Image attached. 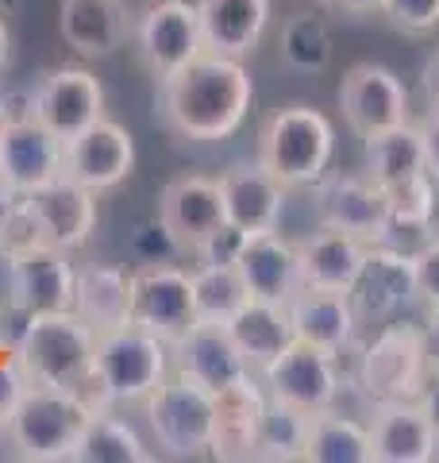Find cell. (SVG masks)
<instances>
[{
    "label": "cell",
    "instance_id": "cell-7",
    "mask_svg": "<svg viewBox=\"0 0 439 463\" xmlns=\"http://www.w3.org/2000/svg\"><path fill=\"white\" fill-rule=\"evenodd\" d=\"M428 371H432V359H428V344H424V328L389 321L366 344L362 364H359V383L370 394V402L416 398L424 383H428Z\"/></svg>",
    "mask_w": 439,
    "mask_h": 463
},
{
    "label": "cell",
    "instance_id": "cell-3",
    "mask_svg": "<svg viewBox=\"0 0 439 463\" xmlns=\"http://www.w3.org/2000/svg\"><path fill=\"white\" fill-rule=\"evenodd\" d=\"M173 355L170 344L154 332L139 325H116L97 332L93 347V405L108 410V405H131L146 402L151 390H158L170 379Z\"/></svg>",
    "mask_w": 439,
    "mask_h": 463
},
{
    "label": "cell",
    "instance_id": "cell-6",
    "mask_svg": "<svg viewBox=\"0 0 439 463\" xmlns=\"http://www.w3.org/2000/svg\"><path fill=\"white\" fill-rule=\"evenodd\" d=\"M146 425H151L154 444L173 459H197L212 452L216 437V394L197 386L193 379H182L178 371L151 390L143 402Z\"/></svg>",
    "mask_w": 439,
    "mask_h": 463
},
{
    "label": "cell",
    "instance_id": "cell-24",
    "mask_svg": "<svg viewBox=\"0 0 439 463\" xmlns=\"http://www.w3.org/2000/svg\"><path fill=\"white\" fill-rule=\"evenodd\" d=\"M285 309H289L293 336L304 340V344H316V347L335 352V355L355 344L359 317H355V306H350V298L343 289L301 286L297 294L285 301Z\"/></svg>",
    "mask_w": 439,
    "mask_h": 463
},
{
    "label": "cell",
    "instance_id": "cell-4",
    "mask_svg": "<svg viewBox=\"0 0 439 463\" xmlns=\"http://www.w3.org/2000/svg\"><path fill=\"white\" fill-rule=\"evenodd\" d=\"M335 155V128L313 105H285L266 116L258 132V163L285 190L316 185L328 174Z\"/></svg>",
    "mask_w": 439,
    "mask_h": 463
},
{
    "label": "cell",
    "instance_id": "cell-15",
    "mask_svg": "<svg viewBox=\"0 0 439 463\" xmlns=\"http://www.w3.org/2000/svg\"><path fill=\"white\" fill-rule=\"evenodd\" d=\"M27 112L66 143L105 116V85L85 66H58L35 85Z\"/></svg>",
    "mask_w": 439,
    "mask_h": 463
},
{
    "label": "cell",
    "instance_id": "cell-29",
    "mask_svg": "<svg viewBox=\"0 0 439 463\" xmlns=\"http://www.w3.org/2000/svg\"><path fill=\"white\" fill-rule=\"evenodd\" d=\"M228 332L255 374L262 367H270L274 359L297 340L293 336V325H289V309L277 306V301H258V298H251L236 317H231Z\"/></svg>",
    "mask_w": 439,
    "mask_h": 463
},
{
    "label": "cell",
    "instance_id": "cell-32",
    "mask_svg": "<svg viewBox=\"0 0 439 463\" xmlns=\"http://www.w3.org/2000/svg\"><path fill=\"white\" fill-rule=\"evenodd\" d=\"M70 459L73 463H146L154 456L124 417H112L108 410H97L89 417V425H85L81 440L73 444Z\"/></svg>",
    "mask_w": 439,
    "mask_h": 463
},
{
    "label": "cell",
    "instance_id": "cell-28",
    "mask_svg": "<svg viewBox=\"0 0 439 463\" xmlns=\"http://www.w3.org/2000/svg\"><path fill=\"white\" fill-rule=\"evenodd\" d=\"M366 248L370 243L350 236V232L340 228H328L320 224L313 236H304L297 243V255H301V282L304 286H320V289H350L355 274L366 259Z\"/></svg>",
    "mask_w": 439,
    "mask_h": 463
},
{
    "label": "cell",
    "instance_id": "cell-16",
    "mask_svg": "<svg viewBox=\"0 0 439 463\" xmlns=\"http://www.w3.org/2000/svg\"><path fill=\"white\" fill-rule=\"evenodd\" d=\"M340 109L350 132L359 139H370L386 132V128H397L408 120V93L389 66L359 62L343 74Z\"/></svg>",
    "mask_w": 439,
    "mask_h": 463
},
{
    "label": "cell",
    "instance_id": "cell-34",
    "mask_svg": "<svg viewBox=\"0 0 439 463\" xmlns=\"http://www.w3.org/2000/svg\"><path fill=\"white\" fill-rule=\"evenodd\" d=\"M189 279H193L197 321L204 325H228L251 301L236 263H197L189 270Z\"/></svg>",
    "mask_w": 439,
    "mask_h": 463
},
{
    "label": "cell",
    "instance_id": "cell-41",
    "mask_svg": "<svg viewBox=\"0 0 439 463\" xmlns=\"http://www.w3.org/2000/svg\"><path fill=\"white\" fill-rule=\"evenodd\" d=\"M27 390H32V379H27L23 367L16 364V355L5 359V367H0V429H5L8 417L20 410V402L27 398Z\"/></svg>",
    "mask_w": 439,
    "mask_h": 463
},
{
    "label": "cell",
    "instance_id": "cell-38",
    "mask_svg": "<svg viewBox=\"0 0 439 463\" xmlns=\"http://www.w3.org/2000/svg\"><path fill=\"white\" fill-rule=\"evenodd\" d=\"M378 12L405 35H428L439 27V0H382Z\"/></svg>",
    "mask_w": 439,
    "mask_h": 463
},
{
    "label": "cell",
    "instance_id": "cell-22",
    "mask_svg": "<svg viewBox=\"0 0 439 463\" xmlns=\"http://www.w3.org/2000/svg\"><path fill=\"white\" fill-rule=\"evenodd\" d=\"M220 194H224V213L231 224H239L247 236L255 232H274L285 213V185L274 178L255 158V163H231L220 174Z\"/></svg>",
    "mask_w": 439,
    "mask_h": 463
},
{
    "label": "cell",
    "instance_id": "cell-12",
    "mask_svg": "<svg viewBox=\"0 0 439 463\" xmlns=\"http://www.w3.org/2000/svg\"><path fill=\"white\" fill-rule=\"evenodd\" d=\"M131 170H135L131 132L116 120H105V116L97 124L81 128L78 136H70L62 147V178L89 194L116 190Z\"/></svg>",
    "mask_w": 439,
    "mask_h": 463
},
{
    "label": "cell",
    "instance_id": "cell-43",
    "mask_svg": "<svg viewBox=\"0 0 439 463\" xmlns=\"http://www.w3.org/2000/svg\"><path fill=\"white\" fill-rule=\"evenodd\" d=\"M424 344H428V359L432 367H439V301L435 306H428V317H424Z\"/></svg>",
    "mask_w": 439,
    "mask_h": 463
},
{
    "label": "cell",
    "instance_id": "cell-39",
    "mask_svg": "<svg viewBox=\"0 0 439 463\" xmlns=\"http://www.w3.org/2000/svg\"><path fill=\"white\" fill-rule=\"evenodd\" d=\"M243 243H247V232H243L239 224L224 221V224H220L212 236L193 251V259H197V263H236L239 251H243Z\"/></svg>",
    "mask_w": 439,
    "mask_h": 463
},
{
    "label": "cell",
    "instance_id": "cell-36",
    "mask_svg": "<svg viewBox=\"0 0 439 463\" xmlns=\"http://www.w3.org/2000/svg\"><path fill=\"white\" fill-rule=\"evenodd\" d=\"M332 54H335V39L328 32V24L313 16V12H301V16H293L282 27V58L297 74H320V70H328Z\"/></svg>",
    "mask_w": 439,
    "mask_h": 463
},
{
    "label": "cell",
    "instance_id": "cell-25",
    "mask_svg": "<svg viewBox=\"0 0 439 463\" xmlns=\"http://www.w3.org/2000/svg\"><path fill=\"white\" fill-rule=\"evenodd\" d=\"M58 27H62L66 47H73L81 58H105L131 39L135 16L124 0H62Z\"/></svg>",
    "mask_w": 439,
    "mask_h": 463
},
{
    "label": "cell",
    "instance_id": "cell-18",
    "mask_svg": "<svg viewBox=\"0 0 439 463\" xmlns=\"http://www.w3.org/2000/svg\"><path fill=\"white\" fill-rule=\"evenodd\" d=\"M20 201L32 213L39 240L51 243V248L78 251L97 232V194L81 190V185H73L66 178L39 185V190L23 194Z\"/></svg>",
    "mask_w": 439,
    "mask_h": 463
},
{
    "label": "cell",
    "instance_id": "cell-47",
    "mask_svg": "<svg viewBox=\"0 0 439 463\" xmlns=\"http://www.w3.org/2000/svg\"><path fill=\"white\" fill-rule=\"evenodd\" d=\"M8 27H5V20H0V70H5L8 66Z\"/></svg>",
    "mask_w": 439,
    "mask_h": 463
},
{
    "label": "cell",
    "instance_id": "cell-30",
    "mask_svg": "<svg viewBox=\"0 0 439 463\" xmlns=\"http://www.w3.org/2000/svg\"><path fill=\"white\" fill-rule=\"evenodd\" d=\"M131 309V274L112 263H93L78 270L73 282V313L93 332H105L127 321Z\"/></svg>",
    "mask_w": 439,
    "mask_h": 463
},
{
    "label": "cell",
    "instance_id": "cell-48",
    "mask_svg": "<svg viewBox=\"0 0 439 463\" xmlns=\"http://www.w3.org/2000/svg\"><path fill=\"white\" fill-rule=\"evenodd\" d=\"M8 116H12V112H8V100H0V136H5V124H8Z\"/></svg>",
    "mask_w": 439,
    "mask_h": 463
},
{
    "label": "cell",
    "instance_id": "cell-21",
    "mask_svg": "<svg viewBox=\"0 0 439 463\" xmlns=\"http://www.w3.org/2000/svg\"><path fill=\"white\" fill-rule=\"evenodd\" d=\"M366 429H370L374 463H432L439 456V432L416 398L374 402V421Z\"/></svg>",
    "mask_w": 439,
    "mask_h": 463
},
{
    "label": "cell",
    "instance_id": "cell-17",
    "mask_svg": "<svg viewBox=\"0 0 439 463\" xmlns=\"http://www.w3.org/2000/svg\"><path fill=\"white\" fill-rule=\"evenodd\" d=\"M228 221L224 194L216 178L204 174H182L158 194V224L166 228L173 251L193 255L212 232Z\"/></svg>",
    "mask_w": 439,
    "mask_h": 463
},
{
    "label": "cell",
    "instance_id": "cell-1",
    "mask_svg": "<svg viewBox=\"0 0 439 463\" xmlns=\"http://www.w3.org/2000/svg\"><path fill=\"white\" fill-rule=\"evenodd\" d=\"M251 100L255 81L239 58L204 51L158 81V120L189 143H216L239 132Z\"/></svg>",
    "mask_w": 439,
    "mask_h": 463
},
{
    "label": "cell",
    "instance_id": "cell-20",
    "mask_svg": "<svg viewBox=\"0 0 439 463\" xmlns=\"http://www.w3.org/2000/svg\"><path fill=\"white\" fill-rule=\"evenodd\" d=\"M170 355H173V371H178L182 379H193L197 386L212 390V394L255 374L251 364L243 359V352L236 347V340H231L228 325L197 321L182 340L170 344Z\"/></svg>",
    "mask_w": 439,
    "mask_h": 463
},
{
    "label": "cell",
    "instance_id": "cell-42",
    "mask_svg": "<svg viewBox=\"0 0 439 463\" xmlns=\"http://www.w3.org/2000/svg\"><path fill=\"white\" fill-rule=\"evenodd\" d=\"M416 402H420V410L428 413L432 429L439 432V367H432V371H428V383H424V390L416 394Z\"/></svg>",
    "mask_w": 439,
    "mask_h": 463
},
{
    "label": "cell",
    "instance_id": "cell-5",
    "mask_svg": "<svg viewBox=\"0 0 439 463\" xmlns=\"http://www.w3.org/2000/svg\"><path fill=\"white\" fill-rule=\"evenodd\" d=\"M93 413L97 410L81 394L32 386L27 398L20 402V410L8 417L5 440H8L16 459L58 463V459H70L73 444L81 440V432H85V425H89Z\"/></svg>",
    "mask_w": 439,
    "mask_h": 463
},
{
    "label": "cell",
    "instance_id": "cell-37",
    "mask_svg": "<svg viewBox=\"0 0 439 463\" xmlns=\"http://www.w3.org/2000/svg\"><path fill=\"white\" fill-rule=\"evenodd\" d=\"M386 201H389V236L393 232H428L439 209L435 178L432 174H416L408 182L386 185Z\"/></svg>",
    "mask_w": 439,
    "mask_h": 463
},
{
    "label": "cell",
    "instance_id": "cell-35",
    "mask_svg": "<svg viewBox=\"0 0 439 463\" xmlns=\"http://www.w3.org/2000/svg\"><path fill=\"white\" fill-rule=\"evenodd\" d=\"M309 425L313 413H301L285 402H266L258 421V437H255V459H270V463H289V459H304L309 448Z\"/></svg>",
    "mask_w": 439,
    "mask_h": 463
},
{
    "label": "cell",
    "instance_id": "cell-33",
    "mask_svg": "<svg viewBox=\"0 0 439 463\" xmlns=\"http://www.w3.org/2000/svg\"><path fill=\"white\" fill-rule=\"evenodd\" d=\"M304 459H313V463H374L370 429L350 421V417H340L335 410L313 413Z\"/></svg>",
    "mask_w": 439,
    "mask_h": 463
},
{
    "label": "cell",
    "instance_id": "cell-14",
    "mask_svg": "<svg viewBox=\"0 0 439 463\" xmlns=\"http://www.w3.org/2000/svg\"><path fill=\"white\" fill-rule=\"evenodd\" d=\"M5 263H8V298L16 313L35 317V313L73 309L78 270L70 263V251L51 248V243H35V248L12 255Z\"/></svg>",
    "mask_w": 439,
    "mask_h": 463
},
{
    "label": "cell",
    "instance_id": "cell-8",
    "mask_svg": "<svg viewBox=\"0 0 439 463\" xmlns=\"http://www.w3.org/2000/svg\"><path fill=\"white\" fill-rule=\"evenodd\" d=\"M131 43L139 51V62L158 81L178 74L197 54H204L197 5H189V0H154V5H146L135 16V27H131Z\"/></svg>",
    "mask_w": 439,
    "mask_h": 463
},
{
    "label": "cell",
    "instance_id": "cell-49",
    "mask_svg": "<svg viewBox=\"0 0 439 463\" xmlns=\"http://www.w3.org/2000/svg\"><path fill=\"white\" fill-rule=\"evenodd\" d=\"M8 344V336H5V317H0V347Z\"/></svg>",
    "mask_w": 439,
    "mask_h": 463
},
{
    "label": "cell",
    "instance_id": "cell-9",
    "mask_svg": "<svg viewBox=\"0 0 439 463\" xmlns=\"http://www.w3.org/2000/svg\"><path fill=\"white\" fill-rule=\"evenodd\" d=\"M258 379L266 386V398L285 402L301 413L332 410L343 390L335 352H324V347L304 344V340H293L270 367L258 371Z\"/></svg>",
    "mask_w": 439,
    "mask_h": 463
},
{
    "label": "cell",
    "instance_id": "cell-2",
    "mask_svg": "<svg viewBox=\"0 0 439 463\" xmlns=\"http://www.w3.org/2000/svg\"><path fill=\"white\" fill-rule=\"evenodd\" d=\"M93 347L97 332L73 309H66L27 317L12 355L32 379V386L70 390V394H81L93 405Z\"/></svg>",
    "mask_w": 439,
    "mask_h": 463
},
{
    "label": "cell",
    "instance_id": "cell-10",
    "mask_svg": "<svg viewBox=\"0 0 439 463\" xmlns=\"http://www.w3.org/2000/svg\"><path fill=\"white\" fill-rule=\"evenodd\" d=\"M127 321L139 325L166 344L182 340L189 328L197 325L193 306V279L189 270L173 263H146L131 274V309Z\"/></svg>",
    "mask_w": 439,
    "mask_h": 463
},
{
    "label": "cell",
    "instance_id": "cell-23",
    "mask_svg": "<svg viewBox=\"0 0 439 463\" xmlns=\"http://www.w3.org/2000/svg\"><path fill=\"white\" fill-rule=\"evenodd\" d=\"M236 270L247 286V294L258 298V301H277V306H285V301L304 286L297 243L285 240L277 228L247 236L243 251L236 259Z\"/></svg>",
    "mask_w": 439,
    "mask_h": 463
},
{
    "label": "cell",
    "instance_id": "cell-31",
    "mask_svg": "<svg viewBox=\"0 0 439 463\" xmlns=\"http://www.w3.org/2000/svg\"><path fill=\"white\" fill-rule=\"evenodd\" d=\"M362 151H366V174H370L378 185H397V182L416 178V174H428L424 136H420V128L408 120L362 139Z\"/></svg>",
    "mask_w": 439,
    "mask_h": 463
},
{
    "label": "cell",
    "instance_id": "cell-13",
    "mask_svg": "<svg viewBox=\"0 0 439 463\" xmlns=\"http://www.w3.org/2000/svg\"><path fill=\"white\" fill-rule=\"evenodd\" d=\"M316 221L328 228L350 232L366 243L389 240V201L386 185L370 174H324L316 182Z\"/></svg>",
    "mask_w": 439,
    "mask_h": 463
},
{
    "label": "cell",
    "instance_id": "cell-44",
    "mask_svg": "<svg viewBox=\"0 0 439 463\" xmlns=\"http://www.w3.org/2000/svg\"><path fill=\"white\" fill-rule=\"evenodd\" d=\"M335 12H347V16H370V12L382 8V0H320Z\"/></svg>",
    "mask_w": 439,
    "mask_h": 463
},
{
    "label": "cell",
    "instance_id": "cell-11",
    "mask_svg": "<svg viewBox=\"0 0 439 463\" xmlns=\"http://www.w3.org/2000/svg\"><path fill=\"white\" fill-rule=\"evenodd\" d=\"M350 306H355L359 325H389L420 301L416 294V274H413V255H405L389 243H370L366 259L347 289Z\"/></svg>",
    "mask_w": 439,
    "mask_h": 463
},
{
    "label": "cell",
    "instance_id": "cell-50",
    "mask_svg": "<svg viewBox=\"0 0 439 463\" xmlns=\"http://www.w3.org/2000/svg\"><path fill=\"white\" fill-rule=\"evenodd\" d=\"M432 178H435V194H439V174H432Z\"/></svg>",
    "mask_w": 439,
    "mask_h": 463
},
{
    "label": "cell",
    "instance_id": "cell-26",
    "mask_svg": "<svg viewBox=\"0 0 439 463\" xmlns=\"http://www.w3.org/2000/svg\"><path fill=\"white\" fill-rule=\"evenodd\" d=\"M204 51L243 58L258 47L270 24V0H197Z\"/></svg>",
    "mask_w": 439,
    "mask_h": 463
},
{
    "label": "cell",
    "instance_id": "cell-19",
    "mask_svg": "<svg viewBox=\"0 0 439 463\" xmlns=\"http://www.w3.org/2000/svg\"><path fill=\"white\" fill-rule=\"evenodd\" d=\"M62 147L66 143L51 128H42L32 112H12L5 136H0V170L12 182V190L23 197L39 185L62 178Z\"/></svg>",
    "mask_w": 439,
    "mask_h": 463
},
{
    "label": "cell",
    "instance_id": "cell-40",
    "mask_svg": "<svg viewBox=\"0 0 439 463\" xmlns=\"http://www.w3.org/2000/svg\"><path fill=\"white\" fill-rule=\"evenodd\" d=\"M413 274H416V294L424 306L439 301V236L424 240V248L413 251Z\"/></svg>",
    "mask_w": 439,
    "mask_h": 463
},
{
    "label": "cell",
    "instance_id": "cell-46",
    "mask_svg": "<svg viewBox=\"0 0 439 463\" xmlns=\"http://www.w3.org/2000/svg\"><path fill=\"white\" fill-rule=\"evenodd\" d=\"M16 205H20V194L12 190V182L5 178V170H0V224L8 221V213L16 209Z\"/></svg>",
    "mask_w": 439,
    "mask_h": 463
},
{
    "label": "cell",
    "instance_id": "cell-45",
    "mask_svg": "<svg viewBox=\"0 0 439 463\" xmlns=\"http://www.w3.org/2000/svg\"><path fill=\"white\" fill-rule=\"evenodd\" d=\"M424 93H428V105L439 109V54H432L424 66Z\"/></svg>",
    "mask_w": 439,
    "mask_h": 463
},
{
    "label": "cell",
    "instance_id": "cell-27",
    "mask_svg": "<svg viewBox=\"0 0 439 463\" xmlns=\"http://www.w3.org/2000/svg\"><path fill=\"white\" fill-rule=\"evenodd\" d=\"M266 386L262 379H243L236 386L220 390L216 394V437H212V452L216 459H255V437H258V421L266 410Z\"/></svg>",
    "mask_w": 439,
    "mask_h": 463
}]
</instances>
